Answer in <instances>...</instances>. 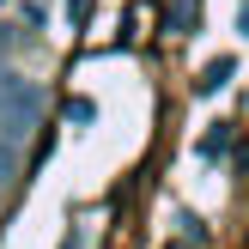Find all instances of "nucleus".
I'll return each mask as SVG.
<instances>
[{
    "label": "nucleus",
    "mask_w": 249,
    "mask_h": 249,
    "mask_svg": "<svg viewBox=\"0 0 249 249\" xmlns=\"http://www.w3.org/2000/svg\"><path fill=\"white\" fill-rule=\"evenodd\" d=\"M36 128H43V91H36L24 73L0 67V140H6V146H24Z\"/></svg>",
    "instance_id": "1"
},
{
    "label": "nucleus",
    "mask_w": 249,
    "mask_h": 249,
    "mask_svg": "<svg viewBox=\"0 0 249 249\" xmlns=\"http://www.w3.org/2000/svg\"><path fill=\"white\" fill-rule=\"evenodd\" d=\"M231 73H237V61H231V55H213V61H207L201 73H195V91H201V97L225 91V85H231Z\"/></svg>",
    "instance_id": "2"
},
{
    "label": "nucleus",
    "mask_w": 249,
    "mask_h": 249,
    "mask_svg": "<svg viewBox=\"0 0 249 249\" xmlns=\"http://www.w3.org/2000/svg\"><path fill=\"white\" fill-rule=\"evenodd\" d=\"M12 182H18V146L0 140V195H12Z\"/></svg>",
    "instance_id": "3"
},
{
    "label": "nucleus",
    "mask_w": 249,
    "mask_h": 249,
    "mask_svg": "<svg viewBox=\"0 0 249 249\" xmlns=\"http://www.w3.org/2000/svg\"><path fill=\"white\" fill-rule=\"evenodd\" d=\"M225 152H231V128L219 122L213 134H201V158H225Z\"/></svg>",
    "instance_id": "4"
},
{
    "label": "nucleus",
    "mask_w": 249,
    "mask_h": 249,
    "mask_svg": "<svg viewBox=\"0 0 249 249\" xmlns=\"http://www.w3.org/2000/svg\"><path fill=\"white\" fill-rule=\"evenodd\" d=\"M67 122H73V128H91V122H97V104H91V97H73V104H67Z\"/></svg>",
    "instance_id": "5"
},
{
    "label": "nucleus",
    "mask_w": 249,
    "mask_h": 249,
    "mask_svg": "<svg viewBox=\"0 0 249 249\" xmlns=\"http://www.w3.org/2000/svg\"><path fill=\"white\" fill-rule=\"evenodd\" d=\"M67 18H73V31H85V18H91V0H67Z\"/></svg>",
    "instance_id": "6"
},
{
    "label": "nucleus",
    "mask_w": 249,
    "mask_h": 249,
    "mask_svg": "<svg viewBox=\"0 0 249 249\" xmlns=\"http://www.w3.org/2000/svg\"><path fill=\"white\" fill-rule=\"evenodd\" d=\"M237 31H243V36H249V6H243V12H237Z\"/></svg>",
    "instance_id": "7"
},
{
    "label": "nucleus",
    "mask_w": 249,
    "mask_h": 249,
    "mask_svg": "<svg viewBox=\"0 0 249 249\" xmlns=\"http://www.w3.org/2000/svg\"><path fill=\"white\" fill-rule=\"evenodd\" d=\"M61 249H79V231H73V237H67V243H61Z\"/></svg>",
    "instance_id": "8"
},
{
    "label": "nucleus",
    "mask_w": 249,
    "mask_h": 249,
    "mask_svg": "<svg viewBox=\"0 0 249 249\" xmlns=\"http://www.w3.org/2000/svg\"><path fill=\"white\" fill-rule=\"evenodd\" d=\"M0 55H6V36H0Z\"/></svg>",
    "instance_id": "9"
}]
</instances>
